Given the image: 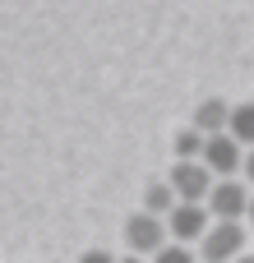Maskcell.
Instances as JSON below:
<instances>
[{
	"label": "cell",
	"instance_id": "6da1fadb",
	"mask_svg": "<svg viewBox=\"0 0 254 263\" xmlns=\"http://www.w3.org/2000/svg\"><path fill=\"white\" fill-rule=\"evenodd\" d=\"M241 254H245V227L213 217V227H208L204 240H199V259L204 263H236Z\"/></svg>",
	"mask_w": 254,
	"mask_h": 263
},
{
	"label": "cell",
	"instance_id": "7a4b0ae2",
	"mask_svg": "<svg viewBox=\"0 0 254 263\" xmlns=\"http://www.w3.org/2000/svg\"><path fill=\"white\" fill-rule=\"evenodd\" d=\"M167 180L176 185V194H180L185 203H208V194H213V185H217V176H213V166H208L204 157H185V162H176Z\"/></svg>",
	"mask_w": 254,
	"mask_h": 263
},
{
	"label": "cell",
	"instance_id": "3957f363",
	"mask_svg": "<svg viewBox=\"0 0 254 263\" xmlns=\"http://www.w3.org/2000/svg\"><path fill=\"white\" fill-rule=\"evenodd\" d=\"M250 199H254V185L250 180H236V176H222L208 194V213L222 217V222H241L250 217Z\"/></svg>",
	"mask_w": 254,
	"mask_h": 263
},
{
	"label": "cell",
	"instance_id": "277c9868",
	"mask_svg": "<svg viewBox=\"0 0 254 263\" xmlns=\"http://www.w3.org/2000/svg\"><path fill=\"white\" fill-rule=\"evenodd\" d=\"M167 236H171L167 217H157V213H148V208H139V213L125 222V245H130V254H157V250H167Z\"/></svg>",
	"mask_w": 254,
	"mask_h": 263
},
{
	"label": "cell",
	"instance_id": "5b68a950",
	"mask_svg": "<svg viewBox=\"0 0 254 263\" xmlns=\"http://www.w3.org/2000/svg\"><path fill=\"white\" fill-rule=\"evenodd\" d=\"M204 162L213 166V176L222 180V176H241V166H245V143L227 129V134H208V148H204Z\"/></svg>",
	"mask_w": 254,
	"mask_h": 263
},
{
	"label": "cell",
	"instance_id": "8992f818",
	"mask_svg": "<svg viewBox=\"0 0 254 263\" xmlns=\"http://www.w3.org/2000/svg\"><path fill=\"white\" fill-rule=\"evenodd\" d=\"M167 227H171V240L194 245V240H204V231L213 227V213H208V203H185V199H180V203L171 208Z\"/></svg>",
	"mask_w": 254,
	"mask_h": 263
},
{
	"label": "cell",
	"instance_id": "52a82bcc",
	"mask_svg": "<svg viewBox=\"0 0 254 263\" xmlns=\"http://www.w3.org/2000/svg\"><path fill=\"white\" fill-rule=\"evenodd\" d=\"M190 125H199L204 134H227L231 129V106L222 97H208V102H199V111H194Z\"/></svg>",
	"mask_w": 254,
	"mask_h": 263
},
{
	"label": "cell",
	"instance_id": "ba28073f",
	"mask_svg": "<svg viewBox=\"0 0 254 263\" xmlns=\"http://www.w3.org/2000/svg\"><path fill=\"white\" fill-rule=\"evenodd\" d=\"M180 203V194H176V185L171 180H153L148 185V194H143V208L148 213H157V217H171V208Z\"/></svg>",
	"mask_w": 254,
	"mask_h": 263
},
{
	"label": "cell",
	"instance_id": "9c48e42d",
	"mask_svg": "<svg viewBox=\"0 0 254 263\" xmlns=\"http://www.w3.org/2000/svg\"><path fill=\"white\" fill-rule=\"evenodd\" d=\"M231 134L254 148V102H241V106H231Z\"/></svg>",
	"mask_w": 254,
	"mask_h": 263
},
{
	"label": "cell",
	"instance_id": "30bf717a",
	"mask_svg": "<svg viewBox=\"0 0 254 263\" xmlns=\"http://www.w3.org/2000/svg\"><path fill=\"white\" fill-rule=\"evenodd\" d=\"M153 263H204V259H199V254H194L190 245H180V240H171L167 250H157V254H153Z\"/></svg>",
	"mask_w": 254,
	"mask_h": 263
},
{
	"label": "cell",
	"instance_id": "8fae6325",
	"mask_svg": "<svg viewBox=\"0 0 254 263\" xmlns=\"http://www.w3.org/2000/svg\"><path fill=\"white\" fill-rule=\"evenodd\" d=\"M79 263H120V259H116V254H106V250H83Z\"/></svg>",
	"mask_w": 254,
	"mask_h": 263
},
{
	"label": "cell",
	"instance_id": "7c38bea8",
	"mask_svg": "<svg viewBox=\"0 0 254 263\" xmlns=\"http://www.w3.org/2000/svg\"><path fill=\"white\" fill-rule=\"evenodd\" d=\"M241 176L254 185V148H245V166H241Z\"/></svg>",
	"mask_w": 254,
	"mask_h": 263
},
{
	"label": "cell",
	"instance_id": "4fadbf2b",
	"mask_svg": "<svg viewBox=\"0 0 254 263\" xmlns=\"http://www.w3.org/2000/svg\"><path fill=\"white\" fill-rule=\"evenodd\" d=\"M120 263H143V254H120Z\"/></svg>",
	"mask_w": 254,
	"mask_h": 263
},
{
	"label": "cell",
	"instance_id": "5bb4252c",
	"mask_svg": "<svg viewBox=\"0 0 254 263\" xmlns=\"http://www.w3.org/2000/svg\"><path fill=\"white\" fill-rule=\"evenodd\" d=\"M236 263H254V254H241V259H236Z\"/></svg>",
	"mask_w": 254,
	"mask_h": 263
},
{
	"label": "cell",
	"instance_id": "9a60e30c",
	"mask_svg": "<svg viewBox=\"0 0 254 263\" xmlns=\"http://www.w3.org/2000/svg\"><path fill=\"white\" fill-rule=\"evenodd\" d=\"M250 222H254V199H250Z\"/></svg>",
	"mask_w": 254,
	"mask_h": 263
}]
</instances>
